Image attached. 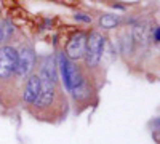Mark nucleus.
I'll return each instance as SVG.
<instances>
[{
	"mask_svg": "<svg viewBox=\"0 0 160 144\" xmlns=\"http://www.w3.org/2000/svg\"><path fill=\"white\" fill-rule=\"evenodd\" d=\"M104 50V37L99 32H91L90 37H87V51H85V59L90 67H95L101 59Z\"/></svg>",
	"mask_w": 160,
	"mask_h": 144,
	"instance_id": "nucleus-1",
	"label": "nucleus"
},
{
	"mask_svg": "<svg viewBox=\"0 0 160 144\" xmlns=\"http://www.w3.org/2000/svg\"><path fill=\"white\" fill-rule=\"evenodd\" d=\"M18 66V51L11 47L0 48V78H7L16 72Z\"/></svg>",
	"mask_w": 160,
	"mask_h": 144,
	"instance_id": "nucleus-2",
	"label": "nucleus"
},
{
	"mask_svg": "<svg viewBox=\"0 0 160 144\" xmlns=\"http://www.w3.org/2000/svg\"><path fill=\"white\" fill-rule=\"evenodd\" d=\"M38 78H40V93H38L35 104L37 106H50L53 101V96H55V83L56 82H53L43 72H40Z\"/></svg>",
	"mask_w": 160,
	"mask_h": 144,
	"instance_id": "nucleus-3",
	"label": "nucleus"
},
{
	"mask_svg": "<svg viewBox=\"0 0 160 144\" xmlns=\"http://www.w3.org/2000/svg\"><path fill=\"white\" fill-rule=\"evenodd\" d=\"M87 51V35L83 32H78L77 35L72 37V40L66 47V55L71 59H80L85 56Z\"/></svg>",
	"mask_w": 160,
	"mask_h": 144,
	"instance_id": "nucleus-4",
	"label": "nucleus"
},
{
	"mask_svg": "<svg viewBox=\"0 0 160 144\" xmlns=\"http://www.w3.org/2000/svg\"><path fill=\"white\" fill-rule=\"evenodd\" d=\"M34 50L31 47H24L19 53H18V66H16V72L22 77L26 74H29L34 67Z\"/></svg>",
	"mask_w": 160,
	"mask_h": 144,
	"instance_id": "nucleus-5",
	"label": "nucleus"
},
{
	"mask_svg": "<svg viewBox=\"0 0 160 144\" xmlns=\"http://www.w3.org/2000/svg\"><path fill=\"white\" fill-rule=\"evenodd\" d=\"M40 93V78L38 75H31L24 88V101L29 104H35Z\"/></svg>",
	"mask_w": 160,
	"mask_h": 144,
	"instance_id": "nucleus-6",
	"label": "nucleus"
},
{
	"mask_svg": "<svg viewBox=\"0 0 160 144\" xmlns=\"http://www.w3.org/2000/svg\"><path fill=\"white\" fill-rule=\"evenodd\" d=\"M133 40L138 43H146L148 42V29L144 26H136L133 29Z\"/></svg>",
	"mask_w": 160,
	"mask_h": 144,
	"instance_id": "nucleus-7",
	"label": "nucleus"
},
{
	"mask_svg": "<svg viewBox=\"0 0 160 144\" xmlns=\"http://www.w3.org/2000/svg\"><path fill=\"white\" fill-rule=\"evenodd\" d=\"M117 22H118V18L114 16V15H104V16L99 18V24L102 26L104 29H112V27H115Z\"/></svg>",
	"mask_w": 160,
	"mask_h": 144,
	"instance_id": "nucleus-8",
	"label": "nucleus"
},
{
	"mask_svg": "<svg viewBox=\"0 0 160 144\" xmlns=\"http://www.w3.org/2000/svg\"><path fill=\"white\" fill-rule=\"evenodd\" d=\"M75 19L85 21V22H90V21H91V18H88V16H85V15H75Z\"/></svg>",
	"mask_w": 160,
	"mask_h": 144,
	"instance_id": "nucleus-9",
	"label": "nucleus"
},
{
	"mask_svg": "<svg viewBox=\"0 0 160 144\" xmlns=\"http://www.w3.org/2000/svg\"><path fill=\"white\" fill-rule=\"evenodd\" d=\"M152 35H154V40H155V42L160 40V31H158V27H155V29L152 31Z\"/></svg>",
	"mask_w": 160,
	"mask_h": 144,
	"instance_id": "nucleus-10",
	"label": "nucleus"
},
{
	"mask_svg": "<svg viewBox=\"0 0 160 144\" xmlns=\"http://www.w3.org/2000/svg\"><path fill=\"white\" fill-rule=\"evenodd\" d=\"M3 37H5V34H3V29H2V26H0V42L3 40Z\"/></svg>",
	"mask_w": 160,
	"mask_h": 144,
	"instance_id": "nucleus-11",
	"label": "nucleus"
}]
</instances>
